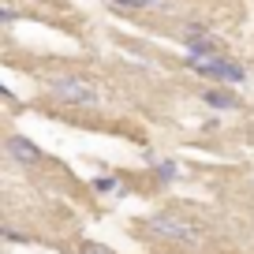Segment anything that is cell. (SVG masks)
<instances>
[{
  "instance_id": "obj_7",
  "label": "cell",
  "mask_w": 254,
  "mask_h": 254,
  "mask_svg": "<svg viewBox=\"0 0 254 254\" xmlns=\"http://www.w3.org/2000/svg\"><path fill=\"white\" fill-rule=\"evenodd\" d=\"M112 8H168L172 0H109Z\"/></svg>"
},
{
  "instance_id": "obj_10",
  "label": "cell",
  "mask_w": 254,
  "mask_h": 254,
  "mask_svg": "<svg viewBox=\"0 0 254 254\" xmlns=\"http://www.w3.org/2000/svg\"><path fill=\"white\" fill-rule=\"evenodd\" d=\"M94 187H97V194H109V190L116 187V180H109V176H101V180H97Z\"/></svg>"
},
{
  "instance_id": "obj_6",
  "label": "cell",
  "mask_w": 254,
  "mask_h": 254,
  "mask_svg": "<svg viewBox=\"0 0 254 254\" xmlns=\"http://www.w3.org/2000/svg\"><path fill=\"white\" fill-rule=\"evenodd\" d=\"M202 101H206V105H213V109H236V105H239V97H232L228 94V90H206V94H202Z\"/></svg>"
},
{
  "instance_id": "obj_2",
  "label": "cell",
  "mask_w": 254,
  "mask_h": 254,
  "mask_svg": "<svg viewBox=\"0 0 254 254\" xmlns=\"http://www.w3.org/2000/svg\"><path fill=\"white\" fill-rule=\"evenodd\" d=\"M146 232L157 236V239H172V243H198L202 239V232L180 213H153L146 221Z\"/></svg>"
},
{
  "instance_id": "obj_5",
  "label": "cell",
  "mask_w": 254,
  "mask_h": 254,
  "mask_svg": "<svg viewBox=\"0 0 254 254\" xmlns=\"http://www.w3.org/2000/svg\"><path fill=\"white\" fill-rule=\"evenodd\" d=\"M8 153L19 161V165H38V161H41V150L30 142V138H23V135H11L8 138Z\"/></svg>"
},
{
  "instance_id": "obj_8",
  "label": "cell",
  "mask_w": 254,
  "mask_h": 254,
  "mask_svg": "<svg viewBox=\"0 0 254 254\" xmlns=\"http://www.w3.org/2000/svg\"><path fill=\"white\" fill-rule=\"evenodd\" d=\"M153 165H157V176H161V180H165V183H172L176 176H180V168H176L172 161H153Z\"/></svg>"
},
{
  "instance_id": "obj_9",
  "label": "cell",
  "mask_w": 254,
  "mask_h": 254,
  "mask_svg": "<svg viewBox=\"0 0 254 254\" xmlns=\"http://www.w3.org/2000/svg\"><path fill=\"white\" fill-rule=\"evenodd\" d=\"M79 254H112L105 243H97V239H86V243H79Z\"/></svg>"
},
{
  "instance_id": "obj_1",
  "label": "cell",
  "mask_w": 254,
  "mask_h": 254,
  "mask_svg": "<svg viewBox=\"0 0 254 254\" xmlns=\"http://www.w3.org/2000/svg\"><path fill=\"white\" fill-rule=\"evenodd\" d=\"M49 94L60 105H79V109H90V105L101 101L97 86L86 82V79H79V75H56V79H49Z\"/></svg>"
},
{
  "instance_id": "obj_4",
  "label": "cell",
  "mask_w": 254,
  "mask_h": 254,
  "mask_svg": "<svg viewBox=\"0 0 254 254\" xmlns=\"http://www.w3.org/2000/svg\"><path fill=\"white\" fill-rule=\"evenodd\" d=\"M183 45H187L190 56H217V49H221L206 26H187V30H183Z\"/></svg>"
},
{
  "instance_id": "obj_3",
  "label": "cell",
  "mask_w": 254,
  "mask_h": 254,
  "mask_svg": "<svg viewBox=\"0 0 254 254\" xmlns=\"http://www.w3.org/2000/svg\"><path fill=\"white\" fill-rule=\"evenodd\" d=\"M190 67L209 75V79H221V82H243L247 79V71L236 60H228V56H190Z\"/></svg>"
}]
</instances>
